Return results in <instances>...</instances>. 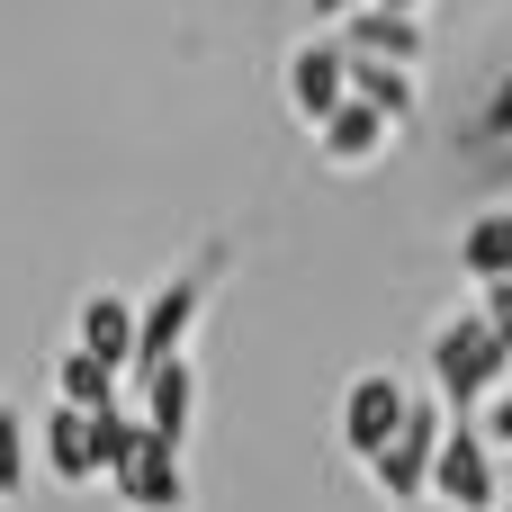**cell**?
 Returning <instances> with one entry per match:
<instances>
[{
  "label": "cell",
  "instance_id": "6da1fadb",
  "mask_svg": "<svg viewBox=\"0 0 512 512\" xmlns=\"http://www.w3.org/2000/svg\"><path fill=\"white\" fill-rule=\"evenodd\" d=\"M225 261H234V243L225 234H207L144 306H135V351H126V378H153V369H171V360H189V333L207 324V306H216V279H225Z\"/></svg>",
  "mask_w": 512,
  "mask_h": 512
},
{
  "label": "cell",
  "instance_id": "7a4b0ae2",
  "mask_svg": "<svg viewBox=\"0 0 512 512\" xmlns=\"http://www.w3.org/2000/svg\"><path fill=\"white\" fill-rule=\"evenodd\" d=\"M423 369H432V405H441V414H459V423H477V414L504 396V378H512V360L495 351V333L477 324V306H450V315L432 324Z\"/></svg>",
  "mask_w": 512,
  "mask_h": 512
},
{
  "label": "cell",
  "instance_id": "3957f363",
  "mask_svg": "<svg viewBox=\"0 0 512 512\" xmlns=\"http://www.w3.org/2000/svg\"><path fill=\"white\" fill-rule=\"evenodd\" d=\"M441 423H450V414H441L432 396L405 405V423H396V432L378 441V459H369V495H378V504H396V512L423 504V486H432V450H441Z\"/></svg>",
  "mask_w": 512,
  "mask_h": 512
},
{
  "label": "cell",
  "instance_id": "277c9868",
  "mask_svg": "<svg viewBox=\"0 0 512 512\" xmlns=\"http://www.w3.org/2000/svg\"><path fill=\"white\" fill-rule=\"evenodd\" d=\"M279 99H288V117L315 135V126L351 99V54H342L333 36H297V45L279 54Z\"/></svg>",
  "mask_w": 512,
  "mask_h": 512
},
{
  "label": "cell",
  "instance_id": "5b68a950",
  "mask_svg": "<svg viewBox=\"0 0 512 512\" xmlns=\"http://www.w3.org/2000/svg\"><path fill=\"white\" fill-rule=\"evenodd\" d=\"M423 504H441V512H495V504H504V486H495V450L477 441V423H441Z\"/></svg>",
  "mask_w": 512,
  "mask_h": 512
},
{
  "label": "cell",
  "instance_id": "8992f818",
  "mask_svg": "<svg viewBox=\"0 0 512 512\" xmlns=\"http://www.w3.org/2000/svg\"><path fill=\"white\" fill-rule=\"evenodd\" d=\"M108 495H117L126 512H189V459L162 450V441L144 432V441L108 468Z\"/></svg>",
  "mask_w": 512,
  "mask_h": 512
},
{
  "label": "cell",
  "instance_id": "52a82bcc",
  "mask_svg": "<svg viewBox=\"0 0 512 512\" xmlns=\"http://www.w3.org/2000/svg\"><path fill=\"white\" fill-rule=\"evenodd\" d=\"M405 405H414V387H405L396 369H360V378L342 387V450L369 468V459H378V441L405 423Z\"/></svg>",
  "mask_w": 512,
  "mask_h": 512
},
{
  "label": "cell",
  "instance_id": "ba28073f",
  "mask_svg": "<svg viewBox=\"0 0 512 512\" xmlns=\"http://www.w3.org/2000/svg\"><path fill=\"white\" fill-rule=\"evenodd\" d=\"M333 45H342L351 63H378V72H414V63L432 54V27H423V18H396V9H351V18L333 27Z\"/></svg>",
  "mask_w": 512,
  "mask_h": 512
},
{
  "label": "cell",
  "instance_id": "9c48e42d",
  "mask_svg": "<svg viewBox=\"0 0 512 512\" xmlns=\"http://www.w3.org/2000/svg\"><path fill=\"white\" fill-rule=\"evenodd\" d=\"M387 144H396V126H387L378 108H360V99H342V108L315 126V162H324V171H369V162H387Z\"/></svg>",
  "mask_w": 512,
  "mask_h": 512
},
{
  "label": "cell",
  "instance_id": "30bf717a",
  "mask_svg": "<svg viewBox=\"0 0 512 512\" xmlns=\"http://www.w3.org/2000/svg\"><path fill=\"white\" fill-rule=\"evenodd\" d=\"M144 396H135V423L162 441V450H189V423H198V369L189 360H171V369H153V378H135Z\"/></svg>",
  "mask_w": 512,
  "mask_h": 512
},
{
  "label": "cell",
  "instance_id": "8fae6325",
  "mask_svg": "<svg viewBox=\"0 0 512 512\" xmlns=\"http://www.w3.org/2000/svg\"><path fill=\"white\" fill-rule=\"evenodd\" d=\"M72 351H90V360H108V369L126 378V351H135V297L90 288V297H81V315H72Z\"/></svg>",
  "mask_w": 512,
  "mask_h": 512
},
{
  "label": "cell",
  "instance_id": "7c38bea8",
  "mask_svg": "<svg viewBox=\"0 0 512 512\" xmlns=\"http://www.w3.org/2000/svg\"><path fill=\"white\" fill-rule=\"evenodd\" d=\"M36 459H45V477H54V486H99V450H90V414L54 405V414L36 423Z\"/></svg>",
  "mask_w": 512,
  "mask_h": 512
},
{
  "label": "cell",
  "instance_id": "4fadbf2b",
  "mask_svg": "<svg viewBox=\"0 0 512 512\" xmlns=\"http://www.w3.org/2000/svg\"><path fill=\"white\" fill-rule=\"evenodd\" d=\"M459 270H468L477 288L512 279V207H486V216H468V225H459Z\"/></svg>",
  "mask_w": 512,
  "mask_h": 512
},
{
  "label": "cell",
  "instance_id": "5bb4252c",
  "mask_svg": "<svg viewBox=\"0 0 512 512\" xmlns=\"http://www.w3.org/2000/svg\"><path fill=\"white\" fill-rule=\"evenodd\" d=\"M54 405H72V414H108V405H117V369L90 360V351H54Z\"/></svg>",
  "mask_w": 512,
  "mask_h": 512
},
{
  "label": "cell",
  "instance_id": "9a60e30c",
  "mask_svg": "<svg viewBox=\"0 0 512 512\" xmlns=\"http://www.w3.org/2000/svg\"><path fill=\"white\" fill-rule=\"evenodd\" d=\"M351 99H360V108H378L396 135L423 117V99H414V72H378V63H351Z\"/></svg>",
  "mask_w": 512,
  "mask_h": 512
},
{
  "label": "cell",
  "instance_id": "2e32d148",
  "mask_svg": "<svg viewBox=\"0 0 512 512\" xmlns=\"http://www.w3.org/2000/svg\"><path fill=\"white\" fill-rule=\"evenodd\" d=\"M0 504H27V414L0 396Z\"/></svg>",
  "mask_w": 512,
  "mask_h": 512
},
{
  "label": "cell",
  "instance_id": "e0dca14e",
  "mask_svg": "<svg viewBox=\"0 0 512 512\" xmlns=\"http://www.w3.org/2000/svg\"><path fill=\"white\" fill-rule=\"evenodd\" d=\"M477 324L495 333V351L512 360V279H495V288H477Z\"/></svg>",
  "mask_w": 512,
  "mask_h": 512
},
{
  "label": "cell",
  "instance_id": "ac0fdd59",
  "mask_svg": "<svg viewBox=\"0 0 512 512\" xmlns=\"http://www.w3.org/2000/svg\"><path fill=\"white\" fill-rule=\"evenodd\" d=\"M477 135H486V144H512V63L495 72V90H486V108H477Z\"/></svg>",
  "mask_w": 512,
  "mask_h": 512
},
{
  "label": "cell",
  "instance_id": "d6986e66",
  "mask_svg": "<svg viewBox=\"0 0 512 512\" xmlns=\"http://www.w3.org/2000/svg\"><path fill=\"white\" fill-rule=\"evenodd\" d=\"M477 441H486V450H512V387L486 405V414H477Z\"/></svg>",
  "mask_w": 512,
  "mask_h": 512
},
{
  "label": "cell",
  "instance_id": "ffe728a7",
  "mask_svg": "<svg viewBox=\"0 0 512 512\" xmlns=\"http://www.w3.org/2000/svg\"><path fill=\"white\" fill-rule=\"evenodd\" d=\"M306 9H315L324 27H342V18H351V9H369V0H306Z\"/></svg>",
  "mask_w": 512,
  "mask_h": 512
},
{
  "label": "cell",
  "instance_id": "44dd1931",
  "mask_svg": "<svg viewBox=\"0 0 512 512\" xmlns=\"http://www.w3.org/2000/svg\"><path fill=\"white\" fill-rule=\"evenodd\" d=\"M369 9H396V18H423V0H369Z\"/></svg>",
  "mask_w": 512,
  "mask_h": 512
},
{
  "label": "cell",
  "instance_id": "7402d4cb",
  "mask_svg": "<svg viewBox=\"0 0 512 512\" xmlns=\"http://www.w3.org/2000/svg\"><path fill=\"white\" fill-rule=\"evenodd\" d=\"M495 512H512V504H495Z\"/></svg>",
  "mask_w": 512,
  "mask_h": 512
}]
</instances>
